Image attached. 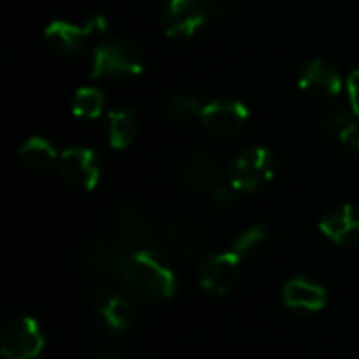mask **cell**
Wrapping results in <instances>:
<instances>
[{
  "label": "cell",
  "mask_w": 359,
  "mask_h": 359,
  "mask_svg": "<svg viewBox=\"0 0 359 359\" xmlns=\"http://www.w3.org/2000/svg\"><path fill=\"white\" fill-rule=\"evenodd\" d=\"M126 288L135 299L145 303H162L177 290V278L168 263L160 255L147 248H139L126 255L120 271Z\"/></svg>",
  "instance_id": "cell-1"
},
{
  "label": "cell",
  "mask_w": 359,
  "mask_h": 359,
  "mask_svg": "<svg viewBox=\"0 0 359 359\" xmlns=\"http://www.w3.org/2000/svg\"><path fill=\"white\" fill-rule=\"evenodd\" d=\"M143 74L141 50L126 38H109L95 46L90 78L95 80H130Z\"/></svg>",
  "instance_id": "cell-2"
},
{
  "label": "cell",
  "mask_w": 359,
  "mask_h": 359,
  "mask_svg": "<svg viewBox=\"0 0 359 359\" xmlns=\"http://www.w3.org/2000/svg\"><path fill=\"white\" fill-rule=\"evenodd\" d=\"M109 23L105 15H93L88 17L84 23H72V21H50L44 27V40L46 46L61 57H76L82 53V48L86 46V42L97 36L107 32Z\"/></svg>",
  "instance_id": "cell-3"
},
{
  "label": "cell",
  "mask_w": 359,
  "mask_h": 359,
  "mask_svg": "<svg viewBox=\"0 0 359 359\" xmlns=\"http://www.w3.org/2000/svg\"><path fill=\"white\" fill-rule=\"evenodd\" d=\"M273 170V156L267 147H248L231 162L229 185L240 194H252L271 183Z\"/></svg>",
  "instance_id": "cell-4"
},
{
  "label": "cell",
  "mask_w": 359,
  "mask_h": 359,
  "mask_svg": "<svg viewBox=\"0 0 359 359\" xmlns=\"http://www.w3.org/2000/svg\"><path fill=\"white\" fill-rule=\"evenodd\" d=\"M250 109L236 99H215L204 103L200 114V124L204 130L221 141L236 139L248 124Z\"/></svg>",
  "instance_id": "cell-5"
},
{
  "label": "cell",
  "mask_w": 359,
  "mask_h": 359,
  "mask_svg": "<svg viewBox=\"0 0 359 359\" xmlns=\"http://www.w3.org/2000/svg\"><path fill=\"white\" fill-rule=\"evenodd\" d=\"M44 349V334L36 320L13 318L0 332V353L4 359H36Z\"/></svg>",
  "instance_id": "cell-6"
},
{
  "label": "cell",
  "mask_w": 359,
  "mask_h": 359,
  "mask_svg": "<svg viewBox=\"0 0 359 359\" xmlns=\"http://www.w3.org/2000/svg\"><path fill=\"white\" fill-rule=\"evenodd\" d=\"M59 177L65 185L78 191H93L101 181V164L93 149L88 147H69L59 154L57 162Z\"/></svg>",
  "instance_id": "cell-7"
},
{
  "label": "cell",
  "mask_w": 359,
  "mask_h": 359,
  "mask_svg": "<svg viewBox=\"0 0 359 359\" xmlns=\"http://www.w3.org/2000/svg\"><path fill=\"white\" fill-rule=\"evenodd\" d=\"M240 276H242V257L233 250L206 257L198 269L200 286L217 297L229 294L238 286Z\"/></svg>",
  "instance_id": "cell-8"
},
{
  "label": "cell",
  "mask_w": 359,
  "mask_h": 359,
  "mask_svg": "<svg viewBox=\"0 0 359 359\" xmlns=\"http://www.w3.org/2000/svg\"><path fill=\"white\" fill-rule=\"evenodd\" d=\"M206 6L202 0H168L162 11L160 25L164 36L172 40L191 38L206 21Z\"/></svg>",
  "instance_id": "cell-9"
},
{
  "label": "cell",
  "mask_w": 359,
  "mask_h": 359,
  "mask_svg": "<svg viewBox=\"0 0 359 359\" xmlns=\"http://www.w3.org/2000/svg\"><path fill=\"white\" fill-rule=\"evenodd\" d=\"M320 231L339 246L359 242V210L351 204H341L328 210L320 221Z\"/></svg>",
  "instance_id": "cell-10"
},
{
  "label": "cell",
  "mask_w": 359,
  "mask_h": 359,
  "mask_svg": "<svg viewBox=\"0 0 359 359\" xmlns=\"http://www.w3.org/2000/svg\"><path fill=\"white\" fill-rule=\"evenodd\" d=\"M299 86L313 97H334L343 88V78L332 63L324 59H313L303 67Z\"/></svg>",
  "instance_id": "cell-11"
},
{
  "label": "cell",
  "mask_w": 359,
  "mask_h": 359,
  "mask_svg": "<svg viewBox=\"0 0 359 359\" xmlns=\"http://www.w3.org/2000/svg\"><path fill=\"white\" fill-rule=\"evenodd\" d=\"M282 299L286 307L297 309V311H307V313H318L326 307L328 303V292L322 284L309 280V278H292L284 284Z\"/></svg>",
  "instance_id": "cell-12"
},
{
  "label": "cell",
  "mask_w": 359,
  "mask_h": 359,
  "mask_svg": "<svg viewBox=\"0 0 359 359\" xmlns=\"http://www.w3.org/2000/svg\"><path fill=\"white\" fill-rule=\"evenodd\" d=\"M97 311L103 320V324L111 332H126L128 328L135 326V305L133 299L122 292V290H111V292H101L97 301Z\"/></svg>",
  "instance_id": "cell-13"
},
{
  "label": "cell",
  "mask_w": 359,
  "mask_h": 359,
  "mask_svg": "<svg viewBox=\"0 0 359 359\" xmlns=\"http://www.w3.org/2000/svg\"><path fill=\"white\" fill-rule=\"evenodd\" d=\"M181 177L189 189L212 191L221 183L219 181L221 179V166H219L217 158L210 156L208 151H198L185 162Z\"/></svg>",
  "instance_id": "cell-14"
},
{
  "label": "cell",
  "mask_w": 359,
  "mask_h": 359,
  "mask_svg": "<svg viewBox=\"0 0 359 359\" xmlns=\"http://www.w3.org/2000/svg\"><path fill=\"white\" fill-rule=\"evenodd\" d=\"M17 158L29 170H46L59 162L53 143L42 137H29L27 141H23L21 147L17 149Z\"/></svg>",
  "instance_id": "cell-15"
},
{
  "label": "cell",
  "mask_w": 359,
  "mask_h": 359,
  "mask_svg": "<svg viewBox=\"0 0 359 359\" xmlns=\"http://www.w3.org/2000/svg\"><path fill=\"white\" fill-rule=\"evenodd\" d=\"M109 233H111V240L109 242H114V244H118V242H122V244L141 242V240L147 238L149 225L145 223V219L139 212H135V210H122V212H118L111 219Z\"/></svg>",
  "instance_id": "cell-16"
},
{
  "label": "cell",
  "mask_w": 359,
  "mask_h": 359,
  "mask_svg": "<svg viewBox=\"0 0 359 359\" xmlns=\"http://www.w3.org/2000/svg\"><path fill=\"white\" fill-rule=\"evenodd\" d=\"M137 118L130 109H114L107 116V141L114 149H126L137 137Z\"/></svg>",
  "instance_id": "cell-17"
},
{
  "label": "cell",
  "mask_w": 359,
  "mask_h": 359,
  "mask_svg": "<svg viewBox=\"0 0 359 359\" xmlns=\"http://www.w3.org/2000/svg\"><path fill=\"white\" fill-rule=\"evenodd\" d=\"M324 128L328 130V135L337 137L347 149L359 151V116L347 109H337L332 114H328Z\"/></svg>",
  "instance_id": "cell-18"
},
{
  "label": "cell",
  "mask_w": 359,
  "mask_h": 359,
  "mask_svg": "<svg viewBox=\"0 0 359 359\" xmlns=\"http://www.w3.org/2000/svg\"><path fill=\"white\" fill-rule=\"evenodd\" d=\"M103 105H105L103 90H99L95 86H84V88L76 90V95L72 99V114L76 118L95 120L103 114Z\"/></svg>",
  "instance_id": "cell-19"
},
{
  "label": "cell",
  "mask_w": 359,
  "mask_h": 359,
  "mask_svg": "<svg viewBox=\"0 0 359 359\" xmlns=\"http://www.w3.org/2000/svg\"><path fill=\"white\" fill-rule=\"evenodd\" d=\"M202 107H204V103L196 95H189V93H179V95L170 97V101H168V114L177 122L200 120Z\"/></svg>",
  "instance_id": "cell-20"
},
{
  "label": "cell",
  "mask_w": 359,
  "mask_h": 359,
  "mask_svg": "<svg viewBox=\"0 0 359 359\" xmlns=\"http://www.w3.org/2000/svg\"><path fill=\"white\" fill-rule=\"evenodd\" d=\"M265 240H267V231H265V227L257 225V227H250V229L242 231V233L233 240L231 250H233V252H238V255L244 259V257L252 255V252H255V250H257Z\"/></svg>",
  "instance_id": "cell-21"
},
{
  "label": "cell",
  "mask_w": 359,
  "mask_h": 359,
  "mask_svg": "<svg viewBox=\"0 0 359 359\" xmlns=\"http://www.w3.org/2000/svg\"><path fill=\"white\" fill-rule=\"evenodd\" d=\"M210 194H212V204L219 206V208H223V206H229V204L233 202L236 189H233L231 185H221V183H219Z\"/></svg>",
  "instance_id": "cell-22"
},
{
  "label": "cell",
  "mask_w": 359,
  "mask_h": 359,
  "mask_svg": "<svg viewBox=\"0 0 359 359\" xmlns=\"http://www.w3.org/2000/svg\"><path fill=\"white\" fill-rule=\"evenodd\" d=\"M347 93H349V101H351V111L359 116V69L349 74V78H347Z\"/></svg>",
  "instance_id": "cell-23"
}]
</instances>
